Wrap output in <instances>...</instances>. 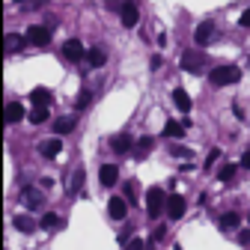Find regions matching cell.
<instances>
[{
	"label": "cell",
	"instance_id": "cell-24",
	"mask_svg": "<svg viewBox=\"0 0 250 250\" xmlns=\"http://www.w3.org/2000/svg\"><path fill=\"white\" fill-rule=\"evenodd\" d=\"M48 119V107H33V110H30V122H33V125H42Z\"/></svg>",
	"mask_w": 250,
	"mask_h": 250
},
{
	"label": "cell",
	"instance_id": "cell-31",
	"mask_svg": "<svg viewBox=\"0 0 250 250\" xmlns=\"http://www.w3.org/2000/svg\"><path fill=\"white\" fill-rule=\"evenodd\" d=\"M217 155H221V149H211V152L206 155V167H208V170L214 167V161H217Z\"/></svg>",
	"mask_w": 250,
	"mask_h": 250
},
{
	"label": "cell",
	"instance_id": "cell-1",
	"mask_svg": "<svg viewBox=\"0 0 250 250\" xmlns=\"http://www.w3.org/2000/svg\"><path fill=\"white\" fill-rule=\"evenodd\" d=\"M208 78H211L214 86H232V83L241 81V69L238 66H217V69H211Z\"/></svg>",
	"mask_w": 250,
	"mask_h": 250
},
{
	"label": "cell",
	"instance_id": "cell-21",
	"mask_svg": "<svg viewBox=\"0 0 250 250\" xmlns=\"http://www.w3.org/2000/svg\"><path fill=\"white\" fill-rule=\"evenodd\" d=\"M152 146H155V140H152V137H140V140H137V146H134V155H137V158H146V152H149Z\"/></svg>",
	"mask_w": 250,
	"mask_h": 250
},
{
	"label": "cell",
	"instance_id": "cell-13",
	"mask_svg": "<svg viewBox=\"0 0 250 250\" xmlns=\"http://www.w3.org/2000/svg\"><path fill=\"white\" fill-rule=\"evenodd\" d=\"M24 42H27L24 36H18V33H9V36L3 39V51H6V54H18V51L24 48Z\"/></svg>",
	"mask_w": 250,
	"mask_h": 250
},
{
	"label": "cell",
	"instance_id": "cell-35",
	"mask_svg": "<svg viewBox=\"0 0 250 250\" xmlns=\"http://www.w3.org/2000/svg\"><path fill=\"white\" fill-rule=\"evenodd\" d=\"M247 241H250V229H244V232H241V244H247Z\"/></svg>",
	"mask_w": 250,
	"mask_h": 250
},
{
	"label": "cell",
	"instance_id": "cell-32",
	"mask_svg": "<svg viewBox=\"0 0 250 250\" xmlns=\"http://www.w3.org/2000/svg\"><path fill=\"white\" fill-rule=\"evenodd\" d=\"M173 155H176V158H188L191 152H188V149H182V146H173Z\"/></svg>",
	"mask_w": 250,
	"mask_h": 250
},
{
	"label": "cell",
	"instance_id": "cell-27",
	"mask_svg": "<svg viewBox=\"0 0 250 250\" xmlns=\"http://www.w3.org/2000/svg\"><path fill=\"white\" fill-rule=\"evenodd\" d=\"M81 185H83V170L72 173V182H69V191H72V194H75V191H81Z\"/></svg>",
	"mask_w": 250,
	"mask_h": 250
},
{
	"label": "cell",
	"instance_id": "cell-23",
	"mask_svg": "<svg viewBox=\"0 0 250 250\" xmlns=\"http://www.w3.org/2000/svg\"><path fill=\"white\" fill-rule=\"evenodd\" d=\"M238 224H241V217H238L235 211H227V214L221 217V227H224V229H235Z\"/></svg>",
	"mask_w": 250,
	"mask_h": 250
},
{
	"label": "cell",
	"instance_id": "cell-17",
	"mask_svg": "<svg viewBox=\"0 0 250 250\" xmlns=\"http://www.w3.org/2000/svg\"><path fill=\"white\" fill-rule=\"evenodd\" d=\"M86 62L92 69H102L104 62H107V57H104V51L102 48H92V51H86Z\"/></svg>",
	"mask_w": 250,
	"mask_h": 250
},
{
	"label": "cell",
	"instance_id": "cell-6",
	"mask_svg": "<svg viewBox=\"0 0 250 250\" xmlns=\"http://www.w3.org/2000/svg\"><path fill=\"white\" fill-rule=\"evenodd\" d=\"M21 203H24L27 208H42L45 194L39 191V188H24V191H21Z\"/></svg>",
	"mask_w": 250,
	"mask_h": 250
},
{
	"label": "cell",
	"instance_id": "cell-12",
	"mask_svg": "<svg viewBox=\"0 0 250 250\" xmlns=\"http://www.w3.org/2000/svg\"><path fill=\"white\" fill-rule=\"evenodd\" d=\"M173 104H176L182 113H191V107H194V104H191V96H188L182 86H176V89H173Z\"/></svg>",
	"mask_w": 250,
	"mask_h": 250
},
{
	"label": "cell",
	"instance_id": "cell-16",
	"mask_svg": "<svg viewBox=\"0 0 250 250\" xmlns=\"http://www.w3.org/2000/svg\"><path fill=\"white\" fill-rule=\"evenodd\" d=\"M39 152L45 155V158H54V155H60V152H62V143H60V137H54V140H45V143L39 146Z\"/></svg>",
	"mask_w": 250,
	"mask_h": 250
},
{
	"label": "cell",
	"instance_id": "cell-2",
	"mask_svg": "<svg viewBox=\"0 0 250 250\" xmlns=\"http://www.w3.org/2000/svg\"><path fill=\"white\" fill-rule=\"evenodd\" d=\"M164 208H167L164 191H161V188H149V191H146V211H149V217H161Z\"/></svg>",
	"mask_w": 250,
	"mask_h": 250
},
{
	"label": "cell",
	"instance_id": "cell-33",
	"mask_svg": "<svg viewBox=\"0 0 250 250\" xmlns=\"http://www.w3.org/2000/svg\"><path fill=\"white\" fill-rule=\"evenodd\" d=\"M241 167H244V170H250V152H244V155H241Z\"/></svg>",
	"mask_w": 250,
	"mask_h": 250
},
{
	"label": "cell",
	"instance_id": "cell-4",
	"mask_svg": "<svg viewBox=\"0 0 250 250\" xmlns=\"http://www.w3.org/2000/svg\"><path fill=\"white\" fill-rule=\"evenodd\" d=\"M182 69L200 75V72L206 69V57H203V54H194V51H185V54H182Z\"/></svg>",
	"mask_w": 250,
	"mask_h": 250
},
{
	"label": "cell",
	"instance_id": "cell-11",
	"mask_svg": "<svg viewBox=\"0 0 250 250\" xmlns=\"http://www.w3.org/2000/svg\"><path fill=\"white\" fill-rule=\"evenodd\" d=\"M131 146H134V137H131V134H125V131L110 137V149H113V152H128Z\"/></svg>",
	"mask_w": 250,
	"mask_h": 250
},
{
	"label": "cell",
	"instance_id": "cell-26",
	"mask_svg": "<svg viewBox=\"0 0 250 250\" xmlns=\"http://www.w3.org/2000/svg\"><path fill=\"white\" fill-rule=\"evenodd\" d=\"M235 173H238V164H227L217 179H221V182H232V179H235Z\"/></svg>",
	"mask_w": 250,
	"mask_h": 250
},
{
	"label": "cell",
	"instance_id": "cell-25",
	"mask_svg": "<svg viewBox=\"0 0 250 250\" xmlns=\"http://www.w3.org/2000/svg\"><path fill=\"white\" fill-rule=\"evenodd\" d=\"M60 224H62V221H60L57 214H45V217H42V229H48V232H51V229H60Z\"/></svg>",
	"mask_w": 250,
	"mask_h": 250
},
{
	"label": "cell",
	"instance_id": "cell-19",
	"mask_svg": "<svg viewBox=\"0 0 250 250\" xmlns=\"http://www.w3.org/2000/svg\"><path fill=\"white\" fill-rule=\"evenodd\" d=\"M182 134H185V122H173V119H170V122L164 125V137H173V140H179Z\"/></svg>",
	"mask_w": 250,
	"mask_h": 250
},
{
	"label": "cell",
	"instance_id": "cell-9",
	"mask_svg": "<svg viewBox=\"0 0 250 250\" xmlns=\"http://www.w3.org/2000/svg\"><path fill=\"white\" fill-rule=\"evenodd\" d=\"M119 21H122L125 27H134V24L140 21V9H137V3H131V0H128V3L119 9Z\"/></svg>",
	"mask_w": 250,
	"mask_h": 250
},
{
	"label": "cell",
	"instance_id": "cell-34",
	"mask_svg": "<svg viewBox=\"0 0 250 250\" xmlns=\"http://www.w3.org/2000/svg\"><path fill=\"white\" fill-rule=\"evenodd\" d=\"M241 27H250V9H247V12H241Z\"/></svg>",
	"mask_w": 250,
	"mask_h": 250
},
{
	"label": "cell",
	"instance_id": "cell-5",
	"mask_svg": "<svg viewBox=\"0 0 250 250\" xmlns=\"http://www.w3.org/2000/svg\"><path fill=\"white\" fill-rule=\"evenodd\" d=\"M214 33H217V27H214V21H203L200 27H197V33H194V39H197V45H211V39H214Z\"/></svg>",
	"mask_w": 250,
	"mask_h": 250
},
{
	"label": "cell",
	"instance_id": "cell-3",
	"mask_svg": "<svg viewBox=\"0 0 250 250\" xmlns=\"http://www.w3.org/2000/svg\"><path fill=\"white\" fill-rule=\"evenodd\" d=\"M24 39H27L30 45H36V48H45V45L51 42V30H48V27H42V24H33V27H27Z\"/></svg>",
	"mask_w": 250,
	"mask_h": 250
},
{
	"label": "cell",
	"instance_id": "cell-14",
	"mask_svg": "<svg viewBox=\"0 0 250 250\" xmlns=\"http://www.w3.org/2000/svg\"><path fill=\"white\" fill-rule=\"evenodd\" d=\"M3 119H6L9 125H15V122H21V119H24V107H21L18 102H12V104H6V113H3Z\"/></svg>",
	"mask_w": 250,
	"mask_h": 250
},
{
	"label": "cell",
	"instance_id": "cell-15",
	"mask_svg": "<svg viewBox=\"0 0 250 250\" xmlns=\"http://www.w3.org/2000/svg\"><path fill=\"white\" fill-rule=\"evenodd\" d=\"M167 211H170V217H182V214H185V197L173 194V197L167 200Z\"/></svg>",
	"mask_w": 250,
	"mask_h": 250
},
{
	"label": "cell",
	"instance_id": "cell-18",
	"mask_svg": "<svg viewBox=\"0 0 250 250\" xmlns=\"http://www.w3.org/2000/svg\"><path fill=\"white\" fill-rule=\"evenodd\" d=\"M75 128V116H60L57 122H54V131L57 134H69Z\"/></svg>",
	"mask_w": 250,
	"mask_h": 250
},
{
	"label": "cell",
	"instance_id": "cell-8",
	"mask_svg": "<svg viewBox=\"0 0 250 250\" xmlns=\"http://www.w3.org/2000/svg\"><path fill=\"white\" fill-rule=\"evenodd\" d=\"M62 57H66V60H72V62H78V60H83V57H86V51H83V45H81V39H69L66 45H62Z\"/></svg>",
	"mask_w": 250,
	"mask_h": 250
},
{
	"label": "cell",
	"instance_id": "cell-28",
	"mask_svg": "<svg viewBox=\"0 0 250 250\" xmlns=\"http://www.w3.org/2000/svg\"><path fill=\"white\" fill-rule=\"evenodd\" d=\"M89 102H92V92H89V89H83L81 96H78V107L83 110V107H89Z\"/></svg>",
	"mask_w": 250,
	"mask_h": 250
},
{
	"label": "cell",
	"instance_id": "cell-10",
	"mask_svg": "<svg viewBox=\"0 0 250 250\" xmlns=\"http://www.w3.org/2000/svg\"><path fill=\"white\" fill-rule=\"evenodd\" d=\"M30 102H33L36 107H51L54 96H51V89H45V86H36L33 92H30Z\"/></svg>",
	"mask_w": 250,
	"mask_h": 250
},
{
	"label": "cell",
	"instance_id": "cell-29",
	"mask_svg": "<svg viewBox=\"0 0 250 250\" xmlns=\"http://www.w3.org/2000/svg\"><path fill=\"white\" fill-rule=\"evenodd\" d=\"M125 197H128V203H134V197H137V185H134V182L125 185Z\"/></svg>",
	"mask_w": 250,
	"mask_h": 250
},
{
	"label": "cell",
	"instance_id": "cell-22",
	"mask_svg": "<svg viewBox=\"0 0 250 250\" xmlns=\"http://www.w3.org/2000/svg\"><path fill=\"white\" fill-rule=\"evenodd\" d=\"M15 227H18L21 232H33V229H36L33 217H27V214H18V217H15Z\"/></svg>",
	"mask_w": 250,
	"mask_h": 250
},
{
	"label": "cell",
	"instance_id": "cell-36",
	"mask_svg": "<svg viewBox=\"0 0 250 250\" xmlns=\"http://www.w3.org/2000/svg\"><path fill=\"white\" fill-rule=\"evenodd\" d=\"M247 221H250V214H247Z\"/></svg>",
	"mask_w": 250,
	"mask_h": 250
},
{
	"label": "cell",
	"instance_id": "cell-30",
	"mask_svg": "<svg viewBox=\"0 0 250 250\" xmlns=\"http://www.w3.org/2000/svg\"><path fill=\"white\" fill-rule=\"evenodd\" d=\"M125 250H146V244H143V238H131L125 244Z\"/></svg>",
	"mask_w": 250,
	"mask_h": 250
},
{
	"label": "cell",
	"instance_id": "cell-37",
	"mask_svg": "<svg viewBox=\"0 0 250 250\" xmlns=\"http://www.w3.org/2000/svg\"><path fill=\"white\" fill-rule=\"evenodd\" d=\"M18 3H21V0H18Z\"/></svg>",
	"mask_w": 250,
	"mask_h": 250
},
{
	"label": "cell",
	"instance_id": "cell-20",
	"mask_svg": "<svg viewBox=\"0 0 250 250\" xmlns=\"http://www.w3.org/2000/svg\"><path fill=\"white\" fill-rule=\"evenodd\" d=\"M116 179H119V170H116L113 164H104V167H102V185L110 188V185H116Z\"/></svg>",
	"mask_w": 250,
	"mask_h": 250
},
{
	"label": "cell",
	"instance_id": "cell-7",
	"mask_svg": "<svg viewBox=\"0 0 250 250\" xmlns=\"http://www.w3.org/2000/svg\"><path fill=\"white\" fill-rule=\"evenodd\" d=\"M107 214L113 217V221H125V214H128V200L110 197V203H107Z\"/></svg>",
	"mask_w": 250,
	"mask_h": 250
}]
</instances>
